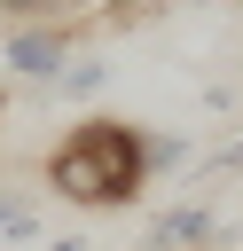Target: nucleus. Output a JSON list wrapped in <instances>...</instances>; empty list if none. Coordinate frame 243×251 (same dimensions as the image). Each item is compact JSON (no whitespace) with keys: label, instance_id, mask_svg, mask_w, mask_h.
Wrapping results in <instances>:
<instances>
[{"label":"nucleus","instance_id":"nucleus-5","mask_svg":"<svg viewBox=\"0 0 243 251\" xmlns=\"http://www.w3.org/2000/svg\"><path fill=\"white\" fill-rule=\"evenodd\" d=\"M102 86H110V63H102V55H71V63H63V78H55L47 94H55V102H94Z\"/></svg>","mask_w":243,"mask_h":251},{"label":"nucleus","instance_id":"nucleus-1","mask_svg":"<svg viewBox=\"0 0 243 251\" xmlns=\"http://www.w3.org/2000/svg\"><path fill=\"white\" fill-rule=\"evenodd\" d=\"M47 188L78 212H125L149 188V133L133 118H78L47 149Z\"/></svg>","mask_w":243,"mask_h":251},{"label":"nucleus","instance_id":"nucleus-2","mask_svg":"<svg viewBox=\"0 0 243 251\" xmlns=\"http://www.w3.org/2000/svg\"><path fill=\"white\" fill-rule=\"evenodd\" d=\"M78 55V24H16L8 31V47H0V63H8V78H24L31 94H47L55 78H63V63Z\"/></svg>","mask_w":243,"mask_h":251},{"label":"nucleus","instance_id":"nucleus-3","mask_svg":"<svg viewBox=\"0 0 243 251\" xmlns=\"http://www.w3.org/2000/svg\"><path fill=\"white\" fill-rule=\"evenodd\" d=\"M219 243V212L212 204H165L149 220V251H212Z\"/></svg>","mask_w":243,"mask_h":251},{"label":"nucleus","instance_id":"nucleus-8","mask_svg":"<svg viewBox=\"0 0 243 251\" xmlns=\"http://www.w3.org/2000/svg\"><path fill=\"white\" fill-rule=\"evenodd\" d=\"M0 118H8V86H0Z\"/></svg>","mask_w":243,"mask_h":251},{"label":"nucleus","instance_id":"nucleus-4","mask_svg":"<svg viewBox=\"0 0 243 251\" xmlns=\"http://www.w3.org/2000/svg\"><path fill=\"white\" fill-rule=\"evenodd\" d=\"M0 235H8L16 251L47 243V227H39V204H31V188H0Z\"/></svg>","mask_w":243,"mask_h":251},{"label":"nucleus","instance_id":"nucleus-7","mask_svg":"<svg viewBox=\"0 0 243 251\" xmlns=\"http://www.w3.org/2000/svg\"><path fill=\"white\" fill-rule=\"evenodd\" d=\"M196 149H188V133H149V173H180Z\"/></svg>","mask_w":243,"mask_h":251},{"label":"nucleus","instance_id":"nucleus-6","mask_svg":"<svg viewBox=\"0 0 243 251\" xmlns=\"http://www.w3.org/2000/svg\"><path fill=\"white\" fill-rule=\"evenodd\" d=\"M0 16H16V24H86L94 0H0Z\"/></svg>","mask_w":243,"mask_h":251}]
</instances>
